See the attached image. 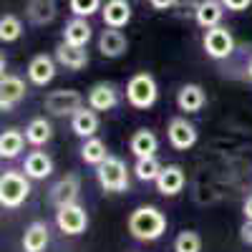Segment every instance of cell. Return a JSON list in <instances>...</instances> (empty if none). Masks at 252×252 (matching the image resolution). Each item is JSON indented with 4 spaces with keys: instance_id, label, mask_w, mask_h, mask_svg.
I'll use <instances>...</instances> for the list:
<instances>
[{
    "instance_id": "cell-1",
    "label": "cell",
    "mask_w": 252,
    "mask_h": 252,
    "mask_svg": "<svg viewBox=\"0 0 252 252\" xmlns=\"http://www.w3.org/2000/svg\"><path fill=\"white\" fill-rule=\"evenodd\" d=\"M129 235L139 242H154L166 232V215L161 209L146 204V207H136L129 215Z\"/></svg>"
},
{
    "instance_id": "cell-2",
    "label": "cell",
    "mask_w": 252,
    "mask_h": 252,
    "mask_svg": "<svg viewBox=\"0 0 252 252\" xmlns=\"http://www.w3.org/2000/svg\"><path fill=\"white\" fill-rule=\"evenodd\" d=\"M31 194V182L23 172L5 169L0 177V204L5 209H18Z\"/></svg>"
},
{
    "instance_id": "cell-3",
    "label": "cell",
    "mask_w": 252,
    "mask_h": 252,
    "mask_svg": "<svg viewBox=\"0 0 252 252\" xmlns=\"http://www.w3.org/2000/svg\"><path fill=\"white\" fill-rule=\"evenodd\" d=\"M96 179L101 184V189L106 192H114V194H121V192H129V166H126L124 159L119 157H111L96 166Z\"/></svg>"
},
{
    "instance_id": "cell-4",
    "label": "cell",
    "mask_w": 252,
    "mask_h": 252,
    "mask_svg": "<svg viewBox=\"0 0 252 252\" xmlns=\"http://www.w3.org/2000/svg\"><path fill=\"white\" fill-rule=\"evenodd\" d=\"M159 98V86L152 73H136L126 83V101L131 103L134 109H152Z\"/></svg>"
},
{
    "instance_id": "cell-5",
    "label": "cell",
    "mask_w": 252,
    "mask_h": 252,
    "mask_svg": "<svg viewBox=\"0 0 252 252\" xmlns=\"http://www.w3.org/2000/svg\"><path fill=\"white\" fill-rule=\"evenodd\" d=\"M43 106L51 116H73L83 109V96L76 89H56L46 96Z\"/></svg>"
},
{
    "instance_id": "cell-6",
    "label": "cell",
    "mask_w": 252,
    "mask_h": 252,
    "mask_svg": "<svg viewBox=\"0 0 252 252\" xmlns=\"http://www.w3.org/2000/svg\"><path fill=\"white\" fill-rule=\"evenodd\" d=\"M56 224L63 235H81V232H86V227H89V215H86V209H83L78 202L76 204H66V207H58V212H56Z\"/></svg>"
},
{
    "instance_id": "cell-7",
    "label": "cell",
    "mask_w": 252,
    "mask_h": 252,
    "mask_svg": "<svg viewBox=\"0 0 252 252\" xmlns=\"http://www.w3.org/2000/svg\"><path fill=\"white\" fill-rule=\"evenodd\" d=\"M204 51L209 58L215 61H222V58H229L235 51V38L224 26H217V28H209L204 33Z\"/></svg>"
},
{
    "instance_id": "cell-8",
    "label": "cell",
    "mask_w": 252,
    "mask_h": 252,
    "mask_svg": "<svg viewBox=\"0 0 252 252\" xmlns=\"http://www.w3.org/2000/svg\"><path fill=\"white\" fill-rule=\"evenodd\" d=\"M197 126L192 121H187V116H174L169 121V129H166V139L174 146L177 152H187L197 144Z\"/></svg>"
},
{
    "instance_id": "cell-9",
    "label": "cell",
    "mask_w": 252,
    "mask_h": 252,
    "mask_svg": "<svg viewBox=\"0 0 252 252\" xmlns=\"http://www.w3.org/2000/svg\"><path fill=\"white\" fill-rule=\"evenodd\" d=\"M78 194H81V177L78 174H66L51 187V202L56 204V209L66 207V204H76Z\"/></svg>"
},
{
    "instance_id": "cell-10",
    "label": "cell",
    "mask_w": 252,
    "mask_h": 252,
    "mask_svg": "<svg viewBox=\"0 0 252 252\" xmlns=\"http://www.w3.org/2000/svg\"><path fill=\"white\" fill-rule=\"evenodd\" d=\"M26 96V83L23 78L3 73L0 78V111H13Z\"/></svg>"
},
{
    "instance_id": "cell-11",
    "label": "cell",
    "mask_w": 252,
    "mask_h": 252,
    "mask_svg": "<svg viewBox=\"0 0 252 252\" xmlns=\"http://www.w3.org/2000/svg\"><path fill=\"white\" fill-rule=\"evenodd\" d=\"M86 103L94 111H111L119 103V91H116L114 83L101 81V83H96V86H91V91L86 96Z\"/></svg>"
},
{
    "instance_id": "cell-12",
    "label": "cell",
    "mask_w": 252,
    "mask_h": 252,
    "mask_svg": "<svg viewBox=\"0 0 252 252\" xmlns=\"http://www.w3.org/2000/svg\"><path fill=\"white\" fill-rule=\"evenodd\" d=\"M154 184H157V189H159V194H164V197H174V194L182 192L184 184H187L184 169H182L179 164H166L164 169H161V174H159V179H157Z\"/></svg>"
},
{
    "instance_id": "cell-13",
    "label": "cell",
    "mask_w": 252,
    "mask_h": 252,
    "mask_svg": "<svg viewBox=\"0 0 252 252\" xmlns=\"http://www.w3.org/2000/svg\"><path fill=\"white\" fill-rule=\"evenodd\" d=\"M28 78L35 86H48V83L56 78V61L46 53H38L31 58L28 63Z\"/></svg>"
},
{
    "instance_id": "cell-14",
    "label": "cell",
    "mask_w": 252,
    "mask_h": 252,
    "mask_svg": "<svg viewBox=\"0 0 252 252\" xmlns=\"http://www.w3.org/2000/svg\"><path fill=\"white\" fill-rule=\"evenodd\" d=\"M204 103H207V94H204V89L199 86V83H184V86L179 89V94H177V106L184 114L202 111Z\"/></svg>"
},
{
    "instance_id": "cell-15",
    "label": "cell",
    "mask_w": 252,
    "mask_h": 252,
    "mask_svg": "<svg viewBox=\"0 0 252 252\" xmlns=\"http://www.w3.org/2000/svg\"><path fill=\"white\" fill-rule=\"evenodd\" d=\"M129 48V40L119 28H106L98 35V51L103 58H121Z\"/></svg>"
},
{
    "instance_id": "cell-16",
    "label": "cell",
    "mask_w": 252,
    "mask_h": 252,
    "mask_svg": "<svg viewBox=\"0 0 252 252\" xmlns=\"http://www.w3.org/2000/svg\"><path fill=\"white\" fill-rule=\"evenodd\" d=\"M56 61L68 71H81L89 66V51L71 43H58L56 46Z\"/></svg>"
},
{
    "instance_id": "cell-17",
    "label": "cell",
    "mask_w": 252,
    "mask_h": 252,
    "mask_svg": "<svg viewBox=\"0 0 252 252\" xmlns=\"http://www.w3.org/2000/svg\"><path fill=\"white\" fill-rule=\"evenodd\" d=\"M101 18L106 28H124L131 20V5L129 0H109L106 5L101 8Z\"/></svg>"
},
{
    "instance_id": "cell-18",
    "label": "cell",
    "mask_w": 252,
    "mask_h": 252,
    "mask_svg": "<svg viewBox=\"0 0 252 252\" xmlns=\"http://www.w3.org/2000/svg\"><path fill=\"white\" fill-rule=\"evenodd\" d=\"M71 129H73V134L81 136L83 141L91 139V136H96V131H98V114H96L91 106H83L81 111H76V114L71 116Z\"/></svg>"
},
{
    "instance_id": "cell-19",
    "label": "cell",
    "mask_w": 252,
    "mask_h": 252,
    "mask_svg": "<svg viewBox=\"0 0 252 252\" xmlns=\"http://www.w3.org/2000/svg\"><path fill=\"white\" fill-rule=\"evenodd\" d=\"M129 149L136 159H146V157H154L159 149V139L152 129H139L134 131V136L129 139Z\"/></svg>"
},
{
    "instance_id": "cell-20",
    "label": "cell",
    "mask_w": 252,
    "mask_h": 252,
    "mask_svg": "<svg viewBox=\"0 0 252 252\" xmlns=\"http://www.w3.org/2000/svg\"><path fill=\"white\" fill-rule=\"evenodd\" d=\"M91 35H94V28L89 26V20L86 18H73V20H68V23H66V28H63V43L86 48Z\"/></svg>"
},
{
    "instance_id": "cell-21",
    "label": "cell",
    "mask_w": 252,
    "mask_h": 252,
    "mask_svg": "<svg viewBox=\"0 0 252 252\" xmlns=\"http://www.w3.org/2000/svg\"><path fill=\"white\" fill-rule=\"evenodd\" d=\"M56 0H28L26 5V15L33 26H48L56 20Z\"/></svg>"
},
{
    "instance_id": "cell-22",
    "label": "cell",
    "mask_w": 252,
    "mask_h": 252,
    "mask_svg": "<svg viewBox=\"0 0 252 252\" xmlns=\"http://www.w3.org/2000/svg\"><path fill=\"white\" fill-rule=\"evenodd\" d=\"M224 15V5H222V0H202V3L197 5V13H194V20L204 28H217L220 26V20Z\"/></svg>"
},
{
    "instance_id": "cell-23",
    "label": "cell",
    "mask_w": 252,
    "mask_h": 252,
    "mask_svg": "<svg viewBox=\"0 0 252 252\" xmlns=\"http://www.w3.org/2000/svg\"><path fill=\"white\" fill-rule=\"evenodd\" d=\"M23 172H26V177L28 179H46V177H51V172H53V159L46 154V152H31L28 157H26V164H23Z\"/></svg>"
},
{
    "instance_id": "cell-24",
    "label": "cell",
    "mask_w": 252,
    "mask_h": 252,
    "mask_svg": "<svg viewBox=\"0 0 252 252\" xmlns=\"http://www.w3.org/2000/svg\"><path fill=\"white\" fill-rule=\"evenodd\" d=\"M48 240H51L48 224L38 220V222L28 224V229H26V235H23V250L26 252H43L48 247Z\"/></svg>"
},
{
    "instance_id": "cell-25",
    "label": "cell",
    "mask_w": 252,
    "mask_h": 252,
    "mask_svg": "<svg viewBox=\"0 0 252 252\" xmlns=\"http://www.w3.org/2000/svg\"><path fill=\"white\" fill-rule=\"evenodd\" d=\"M26 134L23 131H18V129H5L3 134H0V157L3 159H15L20 157V152H23V146H26Z\"/></svg>"
},
{
    "instance_id": "cell-26",
    "label": "cell",
    "mask_w": 252,
    "mask_h": 252,
    "mask_svg": "<svg viewBox=\"0 0 252 252\" xmlns=\"http://www.w3.org/2000/svg\"><path fill=\"white\" fill-rule=\"evenodd\" d=\"M51 136H53V126H51V121L43 119V116L33 119V121L26 126V139H28V144H33V146H43L46 141H51Z\"/></svg>"
},
{
    "instance_id": "cell-27",
    "label": "cell",
    "mask_w": 252,
    "mask_h": 252,
    "mask_svg": "<svg viewBox=\"0 0 252 252\" xmlns=\"http://www.w3.org/2000/svg\"><path fill=\"white\" fill-rule=\"evenodd\" d=\"M81 159L86 161V164H94V166L103 164V161L109 159L106 144H103L101 139H96V136L86 139V141H83V146H81Z\"/></svg>"
},
{
    "instance_id": "cell-28",
    "label": "cell",
    "mask_w": 252,
    "mask_h": 252,
    "mask_svg": "<svg viewBox=\"0 0 252 252\" xmlns=\"http://www.w3.org/2000/svg\"><path fill=\"white\" fill-rule=\"evenodd\" d=\"M161 169H164V166L159 164V159H157V157L136 159V164H134V174H136V179H139V182H157V179H159V174H161Z\"/></svg>"
},
{
    "instance_id": "cell-29",
    "label": "cell",
    "mask_w": 252,
    "mask_h": 252,
    "mask_svg": "<svg viewBox=\"0 0 252 252\" xmlns=\"http://www.w3.org/2000/svg\"><path fill=\"white\" fill-rule=\"evenodd\" d=\"M23 35V23H20V18L15 15H3L0 18V40L3 43H13Z\"/></svg>"
},
{
    "instance_id": "cell-30",
    "label": "cell",
    "mask_w": 252,
    "mask_h": 252,
    "mask_svg": "<svg viewBox=\"0 0 252 252\" xmlns=\"http://www.w3.org/2000/svg\"><path fill=\"white\" fill-rule=\"evenodd\" d=\"M174 252H202V237L192 229H184L174 240Z\"/></svg>"
},
{
    "instance_id": "cell-31",
    "label": "cell",
    "mask_w": 252,
    "mask_h": 252,
    "mask_svg": "<svg viewBox=\"0 0 252 252\" xmlns=\"http://www.w3.org/2000/svg\"><path fill=\"white\" fill-rule=\"evenodd\" d=\"M68 5L76 18H89L101 10V0H68Z\"/></svg>"
},
{
    "instance_id": "cell-32",
    "label": "cell",
    "mask_w": 252,
    "mask_h": 252,
    "mask_svg": "<svg viewBox=\"0 0 252 252\" xmlns=\"http://www.w3.org/2000/svg\"><path fill=\"white\" fill-rule=\"evenodd\" d=\"M222 5H224L227 10L240 13V10H247V8L252 5V0H222Z\"/></svg>"
},
{
    "instance_id": "cell-33",
    "label": "cell",
    "mask_w": 252,
    "mask_h": 252,
    "mask_svg": "<svg viewBox=\"0 0 252 252\" xmlns=\"http://www.w3.org/2000/svg\"><path fill=\"white\" fill-rule=\"evenodd\" d=\"M240 240L245 245H252V222L250 220H245V224L240 227Z\"/></svg>"
},
{
    "instance_id": "cell-34",
    "label": "cell",
    "mask_w": 252,
    "mask_h": 252,
    "mask_svg": "<svg viewBox=\"0 0 252 252\" xmlns=\"http://www.w3.org/2000/svg\"><path fill=\"white\" fill-rule=\"evenodd\" d=\"M149 5L154 10H169V8L177 5V0H149Z\"/></svg>"
},
{
    "instance_id": "cell-35",
    "label": "cell",
    "mask_w": 252,
    "mask_h": 252,
    "mask_svg": "<svg viewBox=\"0 0 252 252\" xmlns=\"http://www.w3.org/2000/svg\"><path fill=\"white\" fill-rule=\"evenodd\" d=\"M242 215H245V220H250V222H252V194L242 202Z\"/></svg>"
},
{
    "instance_id": "cell-36",
    "label": "cell",
    "mask_w": 252,
    "mask_h": 252,
    "mask_svg": "<svg viewBox=\"0 0 252 252\" xmlns=\"http://www.w3.org/2000/svg\"><path fill=\"white\" fill-rule=\"evenodd\" d=\"M199 3H202V0H177L174 8H187V5H189V8H192V13H197V5H199Z\"/></svg>"
},
{
    "instance_id": "cell-37",
    "label": "cell",
    "mask_w": 252,
    "mask_h": 252,
    "mask_svg": "<svg viewBox=\"0 0 252 252\" xmlns=\"http://www.w3.org/2000/svg\"><path fill=\"white\" fill-rule=\"evenodd\" d=\"M247 76H250V81H252V58H250V63H247Z\"/></svg>"
}]
</instances>
